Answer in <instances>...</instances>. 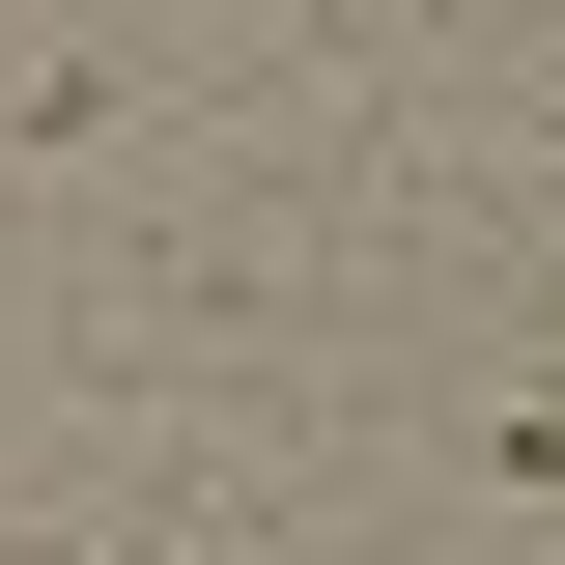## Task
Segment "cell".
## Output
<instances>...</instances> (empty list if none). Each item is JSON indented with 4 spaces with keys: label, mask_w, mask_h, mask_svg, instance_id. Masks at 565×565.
Segmentation results:
<instances>
[{
    "label": "cell",
    "mask_w": 565,
    "mask_h": 565,
    "mask_svg": "<svg viewBox=\"0 0 565 565\" xmlns=\"http://www.w3.org/2000/svg\"><path fill=\"white\" fill-rule=\"evenodd\" d=\"M481 452H509V481H537V509H565V396H509V424H481Z\"/></svg>",
    "instance_id": "obj_1"
}]
</instances>
